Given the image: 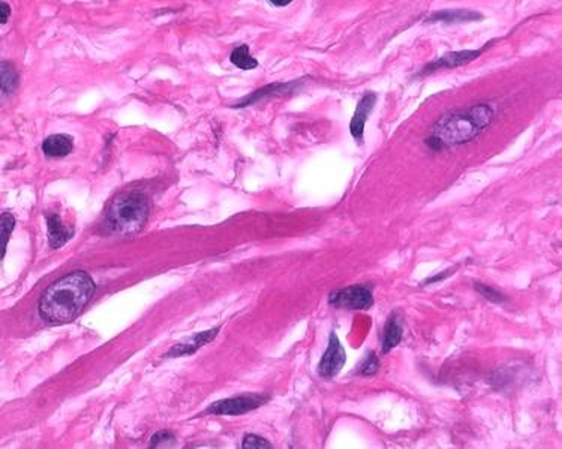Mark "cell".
Masks as SVG:
<instances>
[{
    "label": "cell",
    "mask_w": 562,
    "mask_h": 449,
    "mask_svg": "<svg viewBox=\"0 0 562 449\" xmlns=\"http://www.w3.org/2000/svg\"><path fill=\"white\" fill-rule=\"evenodd\" d=\"M378 100V96L374 92H369L366 93L362 99L358 100L357 108L354 111V116L353 120L350 123V130L353 137L358 141L362 142L363 141V133H365V125L367 121V117L370 112H372L375 104Z\"/></svg>",
    "instance_id": "obj_8"
},
{
    "label": "cell",
    "mask_w": 562,
    "mask_h": 449,
    "mask_svg": "<svg viewBox=\"0 0 562 449\" xmlns=\"http://www.w3.org/2000/svg\"><path fill=\"white\" fill-rule=\"evenodd\" d=\"M483 50H485V48L447 53V54L441 55L440 59H436V60H433L431 63H427L422 69L420 75H429V74H432V72H435L438 69H443V67H445V69H452V67L466 65V63H469L472 60H476L477 58H480V54L483 53Z\"/></svg>",
    "instance_id": "obj_7"
},
{
    "label": "cell",
    "mask_w": 562,
    "mask_h": 449,
    "mask_svg": "<svg viewBox=\"0 0 562 449\" xmlns=\"http://www.w3.org/2000/svg\"><path fill=\"white\" fill-rule=\"evenodd\" d=\"M47 228H48V243L51 249H59L67 240L72 237V229L67 228L66 224L60 220L59 215L55 213H48L47 216Z\"/></svg>",
    "instance_id": "obj_10"
},
{
    "label": "cell",
    "mask_w": 562,
    "mask_h": 449,
    "mask_svg": "<svg viewBox=\"0 0 562 449\" xmlns=\"http://www.w3.org/2000/svg\"><path fill=\"white\" fill-rule=\"evenodd\" d=\"M266 401H267L266 397L256 394L239 396L234 398H225L213 403L207 409V412L213 415H230V417H237V415H243L254 409H258L260 406H263Z\"/></svg>",
    "instance_id": "obj_5"
},
{
    "label": "cell",
    "mask_w": 562,
    "mask_h": 449,
    "mask_svg": "<svg viewBox=\"0 0 562 449\" xmlns=\"http://www.w3.org/2000/svg\"><path fill=\"white\" fill-rule=\"evenodd\" d=\"M474 288L483 298L490 301V302H495V304H504V302L507 301V297H505L504 294H501L499 290L489 286V285L477 282V283H474Z\"/></svg>",
    "instance_id": "obj_15"
},
{
    "label": "cell",
    "mask_w": 562,
    "mask_h": 449,
    "mask_svg": "<svg viewBox=\"0 0 562 449\" xmlns=\"http://www.w3.org/2000/svg\"><path fill=\"white\" fill-rule=\"evenodd\" d=\"M17 74L15 71L6 63H2V92L4 95H9L11 92H14V88L17 87Z\"/></svg>",
    "instance_id": "obj_16"
},
{
    "label": "cell",
    "mask_w": 562,
    "mask_h": 449,
    "mask_svg": "<svg viewBox=\"0 0 562 449\" xmlns=\"http://www.w3.org/2000/svg\"><path fill=\"white\" fill-rule=\"evenodd\" d=\"M95 294V283L84 272H72L53 283L39 300V314L48 323H66L80 313Z\"/></svg>",
    "instance_id": "obj_1"
},
{
    "label": "cell",
    "mask_w": 562,
    "mask_h": 449,
    "mask_svg": "<svg viewBox=\"0 0 562 449\" xmlns=\"http://www.w3.org/2000/svg\"><path fill=\"white\" fill-rule=\"evenodd\" d=\"M402 335H403V328L400 323V318L398 316V313H393L387 319L384 330H382L381 335L382 354H388L390 351L395 349V347L400 343Z\"/></svg>",
    "instance_id": "obj_9"
},
{
    "label": "cell",
    "mask_w": 562,
    "mask_h": 449,
    "mask_svg": "<svg viewBox=\"0 0 562 449\" xmlns=\"http://www.w3.org/2000/svg\"><path fill=\"white\" fill-rule=\"evenodd\" d=\"M492 119L493 109L488 104L453 111L435 123L432 135L426 140V144L432 150H443L448 145L468 142L478 137L490 125Z\"/></svg>",
    "instance_id": "obj_2"
},
{
    "label": "cell",
    "mask_w": 562,
    "mask_h": 449,
    "mask_svg": "<svg viewBox=\"0 0 562 449\" xmlns=\"http://www.w3.org/2000/svg\"><path fill=\"white\" fill-rule=\"evenodd\" d=\"M74 149V140L70 135H51L42 142V152L47 157H65Z\"/></svg>",
    "instance_id": "obj_13"
},
{
    "label": "cell",
    "mask_w": 562,
    "mask_h": 449,
    "mask_svg": "<svg viewBox=\"0 0 562 449\" xmlns=\"http://www.w3.org/2000/svg\"><path fill=\"white\" fill-rule=\"evenodd\" d=\"M329 304L345 310H369L374 306L372 286L355 285L334 290L329 297Z\"/></svg>",
    "instance_id": "obj_4"
},
{
    "label": "cell",
    "mask_w": 562,
    "mask_h": 449,
    "mask_svg": "<svg viewBox=\"0 0 562 449\" xmlns=\"http://www.w3.org/2000/svg\"><path fill=\"white\" fill-rule=\"evenodd\" d=\"M379 359H378V356H377V354L375 352H372L370 351L366 356H365V359H363V363L358 366V373L362 375V376H374L378 370H379Z\"/></svg>",
    "instance_id": "obj_17"
},
{
    "label": "cell",
    "mask_w": 562,
    "mask_h": 449,
    "mask_svg": "<svg viewBox=\"0 0 562 449\" xmlns=\"http://www.w3.org/2000/svg\"><path fill=\"white\" fill-rule=\"evenodd\" d=\"M242 446H243V448H247V449L272 448V445H270L266 439H263V437H260V436H255V434H247V436H244L243 445H242Z\"/></svg>",
    "instance_id": "obj_19"
},
{
    "label": "cell",
    "mask_w": 562,
    "mask_h": 449,
    "mask_svg": "<svg viewBox=\"0 0 562 449\" xmlns=\"http://www.w3.org/2000/svg\"><path fill=\"white\" fill-rule=\"evenodd\" d=\"M149 199L137 190L123 192L108 207L104 228L108 234L128 235L138 232L149 217Z\"/></svg>",
    "instance_id": "obj_3"
},
{
    "label": "cell",
    "mask_w": 562,
    "mask_h": 449,
    "mask_svg": "<svg viewBox=\"0 0 562 449\" xmlns=\"http://www.w3.org/2000/svg\"><path fill=\"white\" fill-rule=\"evenodd\" d=\"M218 331H219V328H213L210 331L195 334L190 337V339H188L185 343H180L176 347H173V349L166 354V356H182V355L194 354L197 349H200V347H202L206 343L215 339Z\"/></svg>",
    "instance_id": "obj_12"
},
{
    "label": "cell",
    "mask_w": 562,
    "mask_h": 449,
    "mask_svg": "<svg viewBox=\"0 0 562 449\" xmlns=\"http://www.w3.org/2000/svg\"><path fill=\"white\" fill-rule=\"evenodd\" d=\"M231 62L243 71L255 69L258 66V62L251 55V50L247 45H240V47H237L231 53Z\"/></svg>",
    "instance_id": "obj_14"
},
{
    "label": "cell",
    "mask_w": 562,
    "mask_h": 449,
    "mask_svg": "<svg viewBox=\"0 0 562 449\" xmlns=\"http://www.w3.org/2000/svg\"><path fill=\"white\" fill-rule=\"evenodd\" d=\"M166 442H170L171 445L174 443V437L173 434H170L168 431H159L153 436L152 439V446H164Z\"/></svg>",
    "instance_id": "obj_20"
},
{
    "label": "cell",
    "mask_w": 562,
    "mask_h": 449,
    "mask_svg": "<svg viewBox=\"0 0 562 449\" xmlns=\"http://www.w3.org/2000/svg\"><path fill=\"white\" fill-rule=\"evenodd\" d=\"M272 5H275V6H287V5H289V2H270Z\"/></svg>",
    "instance_id": "obj_22"
},
{
    "label": "cell",
    "mask_w": 562,
    "mask_h": 449,
    "mask_svg": "<svg viewBox=\"0 0 562 449\" xmlns=\"http://www.w3.org/2000/svg\"><path fill=\"white\" fill-rule=\"evenodd\" d=\"M345 361L346 354L341 344L339 337L336 335V333H332L327 351L324 352L318 366V373L325 379H332L341 372L342 367L345 366Z\"/></svg>",
    "instance_id": "obj_6"
},
{
    "label": "cell",
    "mask_w": 562,
    "mask_h": 449,
    "mask_svg": "<svg viewBox=\"0 0 562 449\" xmlns=\"http://www.w3.org/2000/svg\"><path fill=\"white\" fill-rule=\"evenodd\" d=\"M14 224H15L14 216L11 215V213H4L2 222H0V229H2V260L5 257L6 244H8L11 232H13V229H14Z\"/></svg>",
    "instance_id": "obj_18"
},
{
    "label": "cell",
    "mask_w": 562,
    "mask_h": 449,
    "mask_svg": "<svg viewBox=\"0 0 562 449\" xmlns=\"http://www.w3.org/2000/svg\"><path fill=\"white\" fill-rule=\"evenodd\" d=\"M0 11H2V17H0V22H2V25H5V22L8 21V18H9V14H11L9 5L5 4V2H0Z\"/></svg>",
    "instance_id": "obj_21"
},
{
    "label": "cell",
    "mask_w": 562,
    "mask_h": 449,
    "mask_svg": "<svg viewBox=\"0 0 562 449\" xmlns=\"http://www.w3.org/2000/svg\"><path fill=\"white\" fill-rule=\"evenodd\" d=\"M483 15L471 9H444L440 13H433L426 21L427 22H444V25H455V22H468L481 20Z\"/></svg>",
    "instance_id": "obj_11"
}]
</instances>
